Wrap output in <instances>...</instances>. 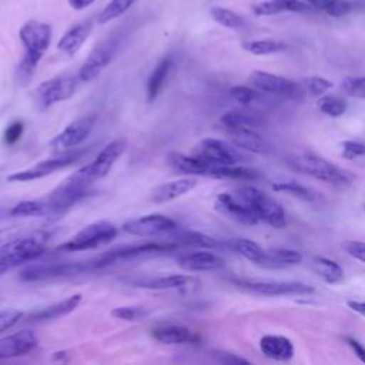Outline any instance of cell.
<instances>
[{"mask_svg": "<svg viewBox=\"0 0 365 365\" xmlns=\"http://www.w3.org/2000/svg\"><path fill=\"white\" fill-rule=\"evenodd\" d=\"M19 37L24 47V56L17 67V80L20 84H27L50 47L51 27L38 20H29L20 27Z\"/></svg>", "mask_w": 365, "mask_h": 365, "instance_id": "1", "label": "cell"}, {"mask_svg": "<svg viewBox=\"0 0 365 365\" xmlns=\"http://www.w3.org/2000/svg\"><path fill=\"white\" fill-rule=\"evenodd\" d=\"M47 241L48 234L44 231L13 237L0 245V258L11 269L20 264L38 258L44 252Z\"/></svg>", "mask_w": 365, "mask_h": 365, "instance_id": "2", "label": "cell"}, {"mask_svg": "<svg viewBox=\"0 0 365 365\" xmlns=\"http://www.w3.org/2000/svg\"><path fill=\"white\" fill-rule=\"evenodd\" d=\"M118 228L106 220L94 221L84 228H81L73 238L67 242L57 247V250L63 251H86L101 247L108 244L111 240L115 238Z\"/></svg>", "mask_w": 365, "mask_h": 365, "instance_id": "3", "label": "cell"}, {"mask_svg": "<svg viewBox=\"0 0 365 365\" xmlns=\"http://www.w3.org/2000/svg\"><path fill=\"white\" fill-rule=\"evenodd\" d=\"M288 164L304 174H308L317 180L332 182V184H342L348 182L346 174L335 164L329 163L328 160L315 155V154H297L288 158Z\"/></svg>", "mask_w": 365, "mask_h": 365, "instance_id": "4", "label": "cell"}, {"mask_svg": "<svg viewBox=\"0 0 365 365\" xmlns=\"http://www.w3.org/2000/svg\"><path fill=\"white\" fill-rule=\"evenodd\" d=\"M90 184L83 182L73 174L67 177L58 187H56L46 198L48 207V217H60L74 204H77L88 192Z\"/></svg>", "mask_w": 365, "mask_h": 365, "instance_id": "5", "label": "cell"}, {"mask_svg": "<svg viewBox=\"0 0 365 365\" xmlns=\"http://www.w3.org/2000/svg\"><path fill=\"white\" fill-rule=\"evenodd\" d=\"M237 195L255 211L259 221H264L274 228H282L287 224L282 207L258 188L245 185L238 190Z\"/></svg>", "mask_w": 365, "mask_h": 365, "instance_id": "6", "label": "cell"}, {"mask_svg": "<svg viewBox=\"0 0 365 365\" xmlns=\"http://www.w3.org/2000/svg\"><path fill=\"white\" fill-rule=\"evenodd\" d=\"M125 148L127 143L124 140L111 141L98 153V155L93 161L78 168L76 173H73V175L83 182L91 185L94 181L106 177L111 171L113 165L124 154Z\"/></svg>", "mask_w": 365, "mask_h": 365, "instance_id": "7", "label": "cell"}, {"mask_svg": "<svg viewBox=\"0 0 365 365\" xmlns=\"http://www.w3.org/2000/svg\"><path fill=\"white\" fill-rule=\"evenodd\" d=\"M87 153L86 150H74V151H64V153H58L56 157L43 160L26 170L21 171H16L10 175H7V181L10 182H27V181H33V180H38L43 177H47L61 168H66L71 164H74L77 160L81 158V155Z\"/></svg>", "mask_w": 365, "mask_h": 365, "instance_id": "8", "label": "cell"}, {"mask_svg": "<svg viewBox=\"0 0 365 365\" xmlns=\"http://www.w3.org/2000/svg\"><path fill=\"white\" fill-rule=\"evenodd\" d=\"M178 245L174 242H145L140 245H128V247H120L110 250L100 257H97L93 262V269H100L117 262H124L130 259H135L138 257H143L145 254H155V252H164L171 251L177 248Z\"/></svg>", "mask_w": 365, "mask_h": 365, "instance_id": "9", "label": "cell"}, {"mask_svg": "<svg viewBox=\"0 0 365 365\" xmlns=\"http://www.w3.org/2000/svg\"><path fill=\"white\" fill-rule=\"evenodd\" d=\"M177 222L164 214H147L123 224V230L137 237H163L177 230Z\"/></svg>", "mask_w": 365, "mask_h": 365, "instance_id": "10", "label": "cell"}, {"mask_svg": "<svg viewBox=\"0 0 365 365\" xmlns=\"http://www.w3.org/2000/svg\"><path fill=\"white\" fill-rule=\"evenodd\" d=\"M93 269V262H43V264H33L24 268L20 272V278L27 282L48 279L61 275H71V274H81L84 271Z\"/></svg>", "mask_w": 365, "mask_h": 365, "instance_id": "11", "label": "cell"}, {"mask_svg": "<svg viewBox=\"0 0 365 365\" xmlns=\"http://www.w3.org/2000/svg\"><path fill=\"white\" fill-rule=\"evenodd\" d=\"M96 124V115H86L70 123L63 131L50 140V147L54 153H64L77 147L91 133Z\"/></svg>", "mask_w": 365, "mask_h": 365, "instance_id": "12", "label": "cell"}, {"mask_svg": "<svg viewBox=\"0 0 365 365\" xmlns=\"http://www.w3.org/2000/svg\"><path fill=\"white\" fill-rule=\"evenodd\" d=\"M76 86V78L71 76H58L46 80L36 90L37 103L40 107L47 108L58 101H64L74 94Z\"/></svg>", "mask_w": 365, "mask_h": 365, "instance_id": "13", "label": "cell"}, {"mask_svg": "<svg viewBox=\"0 0 365 365\" xmlns=\"http://www.w3.org/2000/svg\"><path fill=\"white\" fill-rule=\"evenodd\" d=\"M214 208L231 221L244 225H255L259 218L255 211L238 195L221 192L214 200Z\"/></svg>", "mask_w": 365, "mask_h": 365, "instance_id": "14", "label": "cell"}, {"mask_svg": "<svg viewBox=\"0 0 365 365\" xmlns=\"http://www.w3.org/2000/svg\"><path fill=\"white\" fill-rule=\"evenodd\" d=\"M195 155L214 165H235L244 160L242 154L235 147L217 138H204L198 144Z\"/></svg>", "mask_w": 365, "mask_h": 365, "instance_id": "15", "label": "cell"}, {"mask_svg": "<svg viewBox=\"0 0 365 365\" xmlns=\"http://www.w3.org/2000/svg\"><path fill=\"white\" fill-rule=\"evenodd\" d=\"M118 40L115 37H110L101 41L98 46L93 48L88 57L84 60L78 70V78L81 81H91L108 66L111 61Z\"/></svg>", "mask_w": 365, "mask_h": 365, "instance_id": "16", "label": "cell"}, {"mask_svg": "<svg viewBox=\"0 0 365 365\" xmlns=\"http://www.w3.org/2000/svg\"><path fill=\"white\" fill-rule=\"evenodd\" d=\"M238 287L242 289L265 297H278V295H308L314 292L311 285L295 282V281H282V282H238Z\"/></svg>", "mask_w": 365, "mask_h": 365, "instance_id": "17", "label": "cell"}, {"mask_svg": "<svg viewBox=\"0 0 365 365\" xmlns=\"http://www.w3.org/2000/svg\"><path fill=\"white\" fill-rule=\"evenodd\" d=\"M250 83L255 90L268 94L295 96L298 93V86L294 81L267 71H252L250 74Z\"/></svg>", "mask_w": 365, "mask_h": 365, "instance_id": "18", "label": "cell"}, {"mask_svg": "<svg viewBox=\"0 0 365 365\" xmlns=\"http://www.w3.org/2000/svg\"><path fill=\"white\" fill-rule=\"evenodd\" d=\"M37 336L30 329H21L0 338V359L26 355L37 346Z\"/></svg>", "mask_w": 365, "mask_h": 365, "instance_id": "19", "label": "cell"}, {"mask_svg": "<svg viewBox=\"0 0 365 365\" xmlns=\"http://www.w3.org/2000/svg\"><path fill=\"white\" fill-rule=\"evenodd\" d=\"M197 282V279L191 275L171 274V275H158V277H144V278H133L128 279L127 284L144 289H177L187 288Z\"/></svg>", "mask_w": 365, "mask_h": 365, "instance_id": "20", "label": "cell"}, {"mask_svg": "<svg viewBox=\"0 0 365 365\" xmlns=\"http://www.w3.org/2000/svg\"><path fill=\"white\" fill-rule=\"evenodd\" d=\"M177 264L190 272L215 271L224 265L222 259L210 251H194L178 257Z\"/></svg>", "mask_w": 365, "mask_h": 365, "instance_id": "21", "label": "cell"}, {"mask_svg": "<svg viewBox=\"0 0 365 365\" xmlns=\"http://www.w3.org/2000/svg\"><path fill=\"white\" fill-rule=\"evenodd\" d=\"M168 165L181 174H188V175H204L208 177L211 167L214 164L202 160L198 155H184L180 153H171L167 158Z\"/></svg>", "mask_w": 365, "mask_h": 365, "instance_id": "22", "label": "cell"}, {"mask_svg": "<svg viewBox=\"0 0 365 365\" xmlns=\"http://www.w3.org/2000/svg\"><path fill=\"white\" fill-rule=\"evenodd\" d=\"M91 30H93L91 20H86V21H81V23L73 26L58 40L57 48L61 53H64L66 56H74L81 48V46L86 43Z\"/></svg>", "mask_w": 365, "mask_h": 365, "instance_id": "23", "label": "cell"}, {"mask_svg": "<svg viewBox=\"0 0 365 365\" xmlns=\"http://www.w3.org/2000/svg\"><path fill=\"white\" fill-rule=\"evenodd\" d=\"M195 185H197V181L194 178H178V180L163 182L153 190L151 201L157 204L173 201L190 192L192 188H195Z\"/></svg>", "mask_w": 365, "mask_h": 365, "instance_id": "24", "label": "cell"}, {"mask_svg": "<svg viewBox=\"0 0 365 365\" xmlns=\"http://www.w3.org/2000/svg\"><path fill=\"white\" fill-rule=\"evenodd\" d=\"M228 135L231 143L245 151H251L255 154H267L269 151L268 143L250 128H230Z\"/></svg>", "mask_w": 365, "mask_h": 365, "instance_id": "25", "label": "cell"}, {"mask_svg": "<svg viewBox=\"0 0 365 365\" xmlns=\"http://www.w3.org/2000/svg\"><path fill=\"white\" fill-rule=\"evenodd\" d=\"M261 352L274 361H289L294 356L292 342L281 335H265L259 339Z\"/></svg>", "mask_w": 365, "mask_h": 365, "instance_id": "26", "label": "cell"}, {"mask_svg": "<svg viewBox=\"0 0 365 365\" xmlns=\"http://www.w3.org/2000/svg\"><path fill=\"white\" fill-rule=\"evenodd\" d=\"M312 9L314 7L304 0H265L254 6V13L257 16H274L282 11L304 13Z\"/></svg>", "mask_w": 365, "mask_h": 365, "instance_id": "27", "label": "cell"}, {"mask_svg": "<svg viewBox=\"0 0 365 365\" xmlns=\"http://www.w3.org/2000/svg\"><path fill=\"white\" fill-rule=\"evenodd\" d=\"M173 68V58L170 56L167 57H163L157 66L154 67V70L151 71V74L148 76V80H147V86H145V93H147V101L148 103H153L158 94L161 93L168 76H170V71Z\"/></svg>", "mask_w": 365, "mask_h": 365, "instance_id": "28", "label": "cell"}, {"mask_svg": "<svg viewBox=\"0 0 365 365\" xmlns=\"http://www.w3.org/2000/svg\"><path fill=\"white\" fill-rule=\"evenodd\" d=\"M170 242H174L177 245H187L194 248H202V250H214L218 247L217 240H214L210 235H205L202 232L190 231V230H174L171 234L167 235Z\"/></svg>", "mask_w": 365, "mask_h": 365, "instance_id": "29", "label": "cell"}, {"mask_svg": "<svg viewBox=\"0 0 365 365\" xmlns=\"http://www.w3.org/2000/svg\"><path fill=\"white\" fill-rule=\"evenodd\" d=\"M81 302V294L70 295L68 298L58 301L56 304H51L41 311H37L30 315L31 321H47V319H56L60 317H64L70 312H73Z\"/></svg>", "mask_w": 365, "mask_h": 365, "instance_id": "30", "label": "cell"}, {"mask_svg": "<svg viewBox=\"0 0 365 365\" xmlns=\"http://www.w3.org/2000/svg\"><path fill=\"white\" fill-rule=\"evenodd\" d=\"M153 338L161 344L165 345H178V344H187L195 339V335L192 331L182 325H165L158 327L153 329L151 332Z\"/></svg>", "mask_w": 365, "mask_h": 365, "instance_id": "31", "label": "cell"}, {"mask_svg": "<svg viewBox=\"0 0 365 365\" xmlns=\"http://www.w3.org/2000/svg\"><path fill=\"white\" fill-rule=\"evenodd\" d=\"M302 261V254L297 250L289 248H275L265 251L259 264L264 268H284L288 265H295Z\"/></svg>", "mask_w": 365, "mask_h": 365, "instance_id": "32", "label": "cell"}, {"mask_svg": "<svg viewBox=\"0 0 365 365\" xmlns=\"http://www.w3.org/2000/svg\"><path fill=\"white\" fill-rule=\"evenodd\" d=\"M220 121L222 125L230 128H250L255 130L262 124V118L252 111H245V110H231L227 111L221 115Z\"/></svg>", "mask_w": 365, "mask_h": 365, "instance_id": "33", "label": "cell"}, {"mask_svg": "<svg viewBox=\"0 0 365 365\" xmlns=\"http://www.w3.org/2000/svg\"><path fill=\"white\" fill-rule=\"evenodd\" d=\"M311 267L315 271V274H318L328 284H336L344 277L341 265L325 257H314L311 259Z\"/></svg>", "mask_w": 365, "mask_h": 365, "instance_id": "34", "label": "cell"}, {"mask_svg": "<svg viewBox=\"0 0 365 365\" xmlns=\"http://www.w3.org/2000/svg\"><path fill=\"white\" fill-rule=\"evenodd\" d=\"M212 178H224V180H241V181H252L258 178L257 171L245 167L237 165H212L210 175Z\"/></svg>", "mask_w": 365, "mask_h": 365, "instance_id": "35", "label": "cell"}, {"mask_svg": "<svg viewBox=\"0 0 365 365\" xmlns=\"http://www.w3.org/2000/svg\"><path fill=\"white\" fill-rule=\"evenodd\" d=\"M11 217H48V207L44 200H24L10 208Z\"/></svg>", "mask_w": 365, "mask_h": 365, "instance_id": "36", "label": "cell"}, {"mask_svg": "<svg viewBox=\"0 0 365 365\" xmlns=\"http://www.w3.org/2000/svg\"><path fill=\"white\" fill-rule=\"evenodd\" d=\"M242 48L254 56H267L284 51L287 46L278 40H248L242 43Z\"/></svg>", "mask_w": 365, "mask_h": 365, "instance_id": "37", "label": "cell"}, {"mask_svg": "<svg viewBox=\"0 0 365 365\" xmlns=\"http://www.w3.org/2000/svg\"><path fill=\"white\" fill-rule=\"evenodd\" d=\"M210 14L211 17L221 26L227 27V29H232V30H240L245 27V20L237 14L232 10H228L225 7L221 6H214L210 9Z\"/></svg>", "mask_w": 365, "mask_h": 365, "instance_id": "38", "label": "cell"}, {"mask_svg": "<svg viewBox=\"0 0 365 365\" xmlns=\"http://www.w3.org/2000/svg\"><path fill=\"white\" fill-rule=\"evenodd\" d=\"M232 248L235 250V252H238L240 255H242L244 258H247L248 261L254 262V264H259L262 255H264V250L252 240H247V238H237L231 242Z\"/></svg>", "mask_w": 365, "mask_h": 365, "instance_id": "39", "label": "cell"}, {"mask_svg": "<svg viewBox=\"0 0 365 365\" xmlns=\"http://www.w3.org/2000/svg\"><path fill=\"white\" fill-rule=\"evenodd\" d=\"M137 0H111L97 16V23L106 24L117 17H121Z\"/></svg>", "mask_w": 365, "mask_h": 365, "instance_id": "40", "label": "cell"}, {"mask_svg": "<svg viewBox=\"0 0 365 365\" xmlns=\"http://www.w3.org/2000/svg\"><path fill=\"white\" fill-rule=\"evenodd\" d=\"M319 110L329 117H341L346 111V103L336 96H324L318 100Z\"/></svg>", "mask_w": 365, "mask_h": 365, "instance_id": "41", "label": "cell"}, {"mask_svg": "<svg viewBox=\"0 0 365 365\" xmlns=\"http://www.w3.org/2000/svg\"><path fill=\"white\" fill-rule=\"evenodd\" d=\"M361 6H365V4L354 3L349 0H328V3L324 7V11L332 17H342L361 9Z\"/></svg>", "mask_w": 365, "mask_h": 365, "instance_id": "42", "label": "cell"}, {"mask_svg": "<svg viewBox=\"0 0 365 365\" xmlns=\"http://www.w3.org/2000/svg\"><path fill=\"white\" fill-rule=\"evenodd\" d=\"M150 314V311L144 307H138V305H121V307H115L111 311V315L117 319H123V321H138L145 318Z\"/></svg>", "mask_w": 365, "mask_h": 365, "instance_id": "43", "label": "cell"}, {"mask_svg": "<svg viewBox=\"0 0 365 365\" xmlns=\"http://www.w3.org/2000/svg\"><path fill=\"white\" fill-rule=\"evenodd\" d=\"M272 190L274 191H279V192H287V194H291V195L302 198V200H312L314 198L312 192L308 188H305L304 185H299V184L294 182V181L275 182L272 185Z\"/></svg>", "mask_w": 365, "mask_h": 365, "instance_id": "44", "label": "cell"}, {"mask_svg": "<svg viewBox=\"0 0 365 365\" xmlns=\"http://www.w3.org/2000/svg\"><path fill=\"white\" fill-rule=\"evenodd\" d=\"M230 96L240 104H251L258 98V91L247 86H235L230 88Z\"/></svg>", "mask_w": 365, "mask_h": 365, "instance_id": "45", "label": "cell"}, {"mask_svg": "<svg viewBox=\"0 0 365 365\" xmlns=\"http://www.w3.org/2000/svg\"><path fill=\"white\" fill-rule=\"evenodd\" d=\"M341 86L346 94L356 98H365V77L345 78Z\"/></svg>", "mask_w": 365, "mask_h": 365, "instance_id": "46", "label": "cell"}, {"mask_svg": "<svg viewBox=\"0 0 365 365\" xmlns=\"http://www.w3.org/2000/svg\"><path fill=\"white\" fill-rule=\"evenodd\" d=\"M23 317V312L16 308H3L0 309V332L10 329L13 325H16L20 318Z\"/></svg>", "mask_w": 365, "mask_h": 365, "instance_id": "47", "label": "cell"}, {"mask_svg": "<svg viewBox=\"0 0 365 365\" xmlns=\"http://www.w3.org/2000/svg\"><path fill=\"white\" fill-rule=\"evenodd\" d=\"M305 86L307 90L312 94V96H322L324 93H327L329 88H332V83L324 77H309L305 80Z\"/></svg>", "mask_w": 365, "mask_h": 365, "instance_id": "48", "label": "cell"}, {"mask_svg": "<svg viewBox=\"0 0 365 365\" xmlns=\"http://www.w3.org/2000/svg\"><path fill=\"white\" fill-rule=\"evenodd\" d=\"M341 154L346 160H354L356 157L365 155V144L359 141H344L341 144Z\"/></svg>", "mask_w": 365, "mask_h": 365, "instance_id": "49", "label": "cell"}, {"mask_svg": "<svg viewBox=\"0 0 365 365\" xmlns=\"http://www.w3.org/2000/svg\"><path fill=\"white\" fill-rule=\"evenodd\" d=\"M342 248L348 255L365 262V242L348 240V241L342 242Z\"/></svg>", "mask_w": 365, "mask_h": 365, "instance_id": "50", "label": "cell"}, {"mask_svg": "<svg viewBox=\"0 0 365 365\" xmlns=\"http://www.w3.org/2000/svg\"><path fill=\"white\" fill-rule=\"evenodd\" d=\"M23 131H24V124H23L21 121H14V123H11V124L6 128V131H4V143L9 144V145L17 143V141L20 140Z\"/></svg>", "mask_w": 365, "mask_h": 365, "instance_id": "51", "label": "cell"}, {"mask_svg": "<svg viewBox=\"0 0 365 365\" xmlns=\"http://www.w3.org/2000/svg\"><path fill=\"white\" fill-rule=\"evenodd\" d=\"M345 341H346V344L351 346V349L354 351V354H355L362 362H365V346H364L361 342H358L356 339L349 338V336H346Z\"/></svg>", "mask_w": 365, "mask_h": 365, "instance_id": "52", "label": "cell"}, {"mask_svg": "<svg viewBox=\"0 0 365 365\" xmlns=\"http://www.w3.org/2000/svg\"><path fill=\"white\" fill-rule=\"evenodd\" d=\"M218 359L224 364H248L247 359L244 358H240V356H235L232 354H227V352H221L218 355Z\"/></svg>", "mask_w": 365, "mask_h": 365, "instance_id": "53", "label": "cell"}, {"mask_svg": "<svg viewBox=\"0 0 365 365\" xmlns=\"http://www.w3.org/2000/svg\"><path fill=\"white\" fill-rule=\"evenodd\" d=\"M68 1V4H70V7L71 9H74V10H84V9H87L88 6H91L96 0H67Z\"/></svg>", "mask_w": 365, "mask_h": 365, "instance_id": "54", "label": "cell"}, {"mask_svg": "<svg viewBox=\"0 0 365 365\" xmlns=\"http://www.w3.org/2000/svg\"><path fill=\"white\" fill-rule=\"evenodd\" d=\"M348 307L356 314L365 317V302L364 301H348Z\"/></svg>", "mask_w": 365, "mask_h": 365, "instance_id": "55", "label": "cell"}, {"mask_svg": "<svg viewBox=\"0 0 365 365\" xmlns=\"http://www.w3.org/2000/svg\"><path fill=\"white\" fill-rule=\"evenodd\" d=\"M14 228L13 227H9V228H0V245L4 244L7 240L13 238V234H14Z\"/></svg>", "mask_w": 365, "mask_h": 365, "instance_id": "56", "label": "cell"}, {"mask_svg": "<svg viewBox=\"0 0 365 365\" xmlns=\"http://www.w3.org/2000/svg\"><path fill=\"white\" fill-rule=\"evenodd\" d=\"M304 1L311 4L314 9H319V10H324L325 4L328 3V0H304Z\"/></svg>", "mask_w": 365, "mask_h": 365, "instance_id": "57", "label": "cell"}, {"mask_svg": "<svg viewBox=\"0 0 365 365\" xmlns=\"http://www.w3.org/2000/svg\"><path fill=\"white\" fill-rule=\"evenodd\" d=\"M7 215H10V210L4 208V207H0V221L7 218Z\"/></svg>", "mask_w": 365, "mask_h": 365, "instance_id": "58", "label": "cell"}, {"mask_svg": "<svg viewBox=\"0 0 365 365\" xmlns=\"http://www.w3.org/2000/svg\"><path fill=\"white\" fill-rule=\"evenodd\" d=\"M9 269H10V267H9V265H7V264L0 258V275H1V274H4V272H7Z\"/></svg>", "mask_w": 365, "mask_h": 365, "instance_id": "59", "label": "cell"}, {"mask_svg": "<svg viewBox=\"0 0 365 365\" xmlns=\"http://www.w3.org/2000/svg\"><path fill=\"white\" fill-rule=\"evenodd\" d=\"M359 1H361V3H365V0H359Z\"/></svg>", "mask_w": 365, "mask_h": 365, "instance_id": "60", "label": "cell"}]
</instances>
